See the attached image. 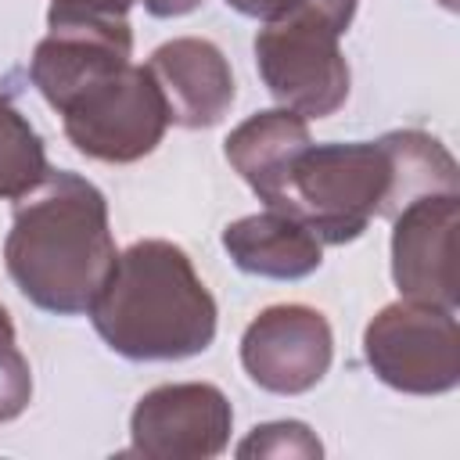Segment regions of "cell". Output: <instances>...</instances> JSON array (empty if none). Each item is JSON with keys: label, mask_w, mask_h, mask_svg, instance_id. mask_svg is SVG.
Listing matches in <instances>:
<instances>
[{"label": "cell", "mask_w": 460, "mask_h": 460, "mask_svg": "<svg viewBox=\"0 0 460 460\" xmlns=\"http://www.w3.org/2000/svg\"><path fill=\"white\" fill-rule=\"evenodd\" d=\"M115 259L108 201L90 180L50 169L40 187L14 201L4 262L32 305L58 316L90 313Z\"/></svg>", "instance_id": "cell-2"}, {"label": "cell", "mask_w": 460, "mask_h": 460, "mask_svg": "<svg viewBox=\"0 0 460 460\" xmlns=\"http://www.w3.org/2000/svg\"><path fill=\"white\" fill-rule=\"evenodd\" d=\"M341 29L320 11H295L266 22L255 36V65L266 90L302 119H327L349 97Z\"/></svg>", "instance_id": "cell-4"}, {"label": "cell", "mask_w": 460, "mask_h": 460, "mask_svg": "<svg viewBox=\"0 0 460 460\" xmlns=\"http://www.w3.org/2000/svg\"><path fill=\"white\" fill-rule=\"evenodd\" d=\"M65 137L97 162H137L151 155L169 126L165 101L147 65H126L122 72L83 90L68 108H61Z\"/></svg>", "instance_id": "cell-5"}, {"label": "cell", "mask_w": 460, "mask_h": 460, "mask_svg": "<svg viewBox=\"0 0 460 460\" xmlns=\"http://www.w3.org/2000/svg\"><path fill=\"white\" fill-rule=\"evenodd\" d=\"M223 248L244 273L273 280H302L323 262V241L302 219L280 208L230 223L223 230Z\"/></svg>", "instance_id": "cell-12"}, {"label": "cell", "mask_w": 460, "mask_h": 460, "mask_svg": "<svg viewBox=\"0 0 460 460\" xmlns=\"http://www.w3.org/2000/svg\"><path fill=\"white\" fill-rule=\"evenodd\" d=\"M428 194H456V162L420 129H392L377 140L309 144L273 208L302 219L323 244H345L374 216H399Z\"/></svg>", "instance_id": "cell-1"}, {"label": "cell", "mask_w": 460, "mask_h": 460, "mask_svg": "<svg viewBox=\"0 0 460 460\" xmlns=\"http://www.w3.org/2000/svg\"><path fill=\"white\" fill-rule=\"evenodd\" d=\"M151 79L165 101L169 122L187 129L216 126L234 104V75L223 50L198 36L162 43L147 61Z\"/></svg>", "instance_id": "cell-11"}, {"label": "cell", "mask_w": 460, "mask_h": 460, "mask_svg": "<svg viewBox=\"0 0 460 460\" xmlns=\"http://www.w3.org/2000/svg\"><path fill=\"white\" fill-rule=\"evenodd\" d=\"M331 352V323L323 313L298 302L262 309L241 338V363L248 377L277 395L309 392L327 374Z\"/></svg>", "instance_id": "cell-8"}, {"label": "cell", "mask_w": 460, "mask_h": 460, "mask_svg": "<svg viewBox=\"0 0 460 460\" xmlns=\"http://www.w3.org/2000/svg\"><path fill=\"white\" fill-rule=\"evenodd\" d=\"M392 277L410 302L456 309V194H428L392 216Z\"/></svg>", "instance_id": "cell-10"}, {"label": "cell", "mask_w": 460, "mask_h": 460, "mask_svg": "<svg viewBox=\"0 0 460 460\" xmlns=\"http://www.w3.org/2000/svg\"><path fill=\"white\" fill-rule=\"evenodd\" d=\"M133 54V32L126 18H68L50 22V32L36 43L29 75L50 108H68L93 83L122 72Z\"/></svg>", "instance_id": "cell-9"}, {"label": "cell", "mask_w": 460, "mask_h": 460, "mask_svg": "<svg viewBox=\"0 0 460 460\" xmlns=\"http://www.w3.org/2000/svg\"><path fill=\"white\" fill-rule=\"evenodd\" d=\"M93 331L126 359H187L216 338V298L172 241L126 248L90 305Z\"/></svg>", "instance_id": "cell-3"}, {"label": "cell", "mask_w": 460, "mask_h": 460, "mask_svg": "<svg viewBox=\"0 0 460 460\" xmlns=\"http://www.w3.org/2000/svg\"><path fill=\"white\" fill-rule=\"evenodd\" d=\"M309 126L302 115L288 108H270L244 119L223 144L226 162L241 172V180L273 208L280 201L284 180L295 158L309 147Z\"/></svg>", "instance_id": "cell-13"}, {"label": "cell", "mask_w": 460, "mask_h": 460, "mask_svg": "<svg viewBox=\"0 0 460 460\" xmlns=\"http://www.w3.org/2000/svg\"><path fill=\"white\" fill-rule=\"evenodd\" d=\"M234 410L216 385H158L133 406L129 453L147 460H208L230 442Z\"/></svg>", "instance_id": "cell-7"}, {"label": "cell", "mask_w": 460, "mask_h": 460, "mask_svg": "<svg viewBox=\"0 0 460 460\" xmlns=\"http://www.w3.org/2000/svg\"><path fill=\"white\" fill-rule=\"evenodd\" d=\"M442 4H446V7H456V0H442Z\"/></svg>", "instance_id": "cell-20"}, {"label": "cell", "mask_w": 460, "mask_h": 460, "mask_svg": "<svg viewBox=\"0 0 460 460\" xmlns=\"http://www.w3.org/2000/svg\"><path fill=\"white\" fill-rule=\"evenodd\" d=\"M320 438L302 420H273L252 428V435L237 446V456H320Z\"/></svg>", "instance_id": "cell-16"}, {"label": "cell", "mask_w": 460, "mask_h": 460, "mask_svg": "<svg viewBox=\"0 0 460 460\" xmlns=\"http://www.w3.org/2000/svg\"><path fill=\"white\" fill-rule=\"evenodd\" d=\"M32 399V374H29V359L22 356L18 341H14V323L7 316V309L0 305V424L14 420Z\"/></svg>", "instance_id": "cell-15"}, {"label": "cell", "mask_w": 460, "mask_h": 460, "mask_svg": "<svg viewBox=\"0 0 460 460\" xmlns=\"http://www.w3.org/2000/svg\"><path fill=\"white\" fill-rule=\"evenodd\" d=\"M370 370L410 395H438L460 381V334L453 309L392 302L363 331Z\"/></svg>", "instance_id": "cell-6"}, {"label": "cell", "mask_w": 460, "mask_h": 460, "mask_svg": "<svg viewBox=\"0 0 460 460\" xmlns=\"http://www.w3.org/2000/svg\"><path fill=\"white\" fill-rule=\"evenodd\" d=\"M137 0H50L47 22H68V18H126V11Z\"/></svg>", "instance_id": "cell-18"}, {"label": "cell", "mask_w": 460, "mask_h": 460, "mask_svg": "<svg viewBox=\"0 0 460 460\" xmlns=\"http://www.w3.org/2000/svg\"><path fill=\"white\" fill-rule=\"evenodd\" d=\"M47 172L50 165L40 133L7 97H0V198L4 201L25 198L32 187L43 183Z\"/></svg>", "instance_id": "cell-14"}, {"label": "cell", "mask_w": 460, "mask_h": 460, "mask_svg": "<svg viewBox=\"0 0 460 460\" xmlns=\"http://www.w3.org/2000/svg\"><path fill=\"white\" fill-rule=\"evenodd\" d=\"M237 14L244 18H259V22H277L288 18L295 11H320L323 18H331L341 32L349 29L352 14H356V0H226Z\"/></svg>", "instance_id": "cell-17"}, {"label": "cell", "mask_w": 460, "mask_h": 460, "mask_svg": "<svg viewBox=\"0 0 460 460\" xmlns=\"http://www.w3.org/2000/svg\"><path fill=\"white\" fill-rule=\"evenodd\" d=\"M201 0H144V7L155 14V18H180V14H190Z\"/></svg>", "instance_id": "cell-19"}]
</instances>
